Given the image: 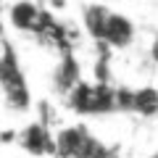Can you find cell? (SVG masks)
Here are the masks:
<instances>
[{
	"instance_id": "6da1fadb",
	"label": "cell",
	"mask_w": 158,
	"mask_h": 158,
	"mask_svg": "<svg viewBox=\"0 0 158 158\" xmlns=\"http://www.w3.org/2000/svg\"><path fill=\"white\" fill-rule=\"evenodd\" d=\"M53 153H58L61 158H111L108 145L82 124L63 127L53 137Z\"/></svg>"
},
{
	"instance_id": "7a4b0ae2",
	"label": "cell",
	"mask_w": 158,
	"mask_h": 158,
	"mask_svg": "<svg viewBox=\"0 0 158 158\" xmlns=\"http://www.w3.org/2000/svg\"><path fill=\"white\" fill-rule=\"evenodd\" d=\"M0 92H3L6 103L13 111H27L32 106L27 77H24V71L19 66L16 56H13L11 45H6V50L0 53Z\"/></svg>"
},
{
	"instance_id": "3957f363",
	"label": "cell",
	"mask_w": 158,
	"mask_h": 158,
	"mask_svg": "<svg viewBox=\"0 0 158 158\" xmlns=\"http://www.w3.org/2000/svg\"><path fill=\"white\" fill-rule=\"evenodd\" d=\"M135 37H137V27L127 13L121 11H108L106 24H103V32H100V45L106 50H127V48L135 45Z\"/></svg>"
},
{
	"instance_id": "277c9868",
	"label": "cell",
	"mask_w": 158,
	"mask_h": 158,
	"mask_svg": "<svg viewBox=\"0 0 158 158\" xmlns=\"http://www.w3.org/2000/svg\"><path fill=\"white\" fill-rule=\"evenodd\" d=\"M48 11L34 0H13L6 11V19L16 32H27V34H37V29L42 27Z\"/></svg>"
},
{
	"instance_id": "5b68a950",
	"label": "cell",
	"mask_w": 158,
	"mask_h": 158,
	"mask_svg": "<svg viewBox=\"0 0 158 158\" xmlns=\"http://www.w3.org/2000/svg\"><path fill=\"white\" fill-rule=\"evenodd\" d=\"M19 142L27 153L32 156H45V153H53V135L42 121H32L27 129L19 135Z\"/></svg>"
},
{
	"instance_id": "8992f818",
	"label": "cell",
	"mask_w": 158,
	"mask_h": 158,
	"mask_svg": "<svg viewBox=\"0 0 158 158\" xmlns=\"http://www.w3.org/2000/svg\"><path fill=\"white\" fill-rule=\"evenodd\" d=\"M82 79H79V66L77 61H74V56L69 50H63L61 61L56 63V69H53V85H56V90L61 92V95H66L69 90H71L74 85H79Z\"/></svg>"
},
{
	"instance_id": "52a82bcc",
	"label": "cell",
	"mask_w": 158,
	"mask_h": 158,
	"mask_svg": "<svg viewBox=\"0 0 158 158\" xmlns=\"http://www.w3.org/2000/svg\"><path fill=\"white\" fill-rule=\"evenodd\" d=\"M108 11H111V6H108V3H100V0L87 3V6L82 8V27H85V32L90 34L95 42H100V32H103V24H106Z\"/></svg>"
},
{
	"instance_id": "ba28073f",
	"label": "cell",
	"mask_w": 158,
	"mask_h": 158,
	"mask_svg": "<svg viewBox=\"0 0 158 158\" xmlns=\"http://www.w3.org/2000/svg\"><path fill=\"white\" fill-rule=\"evenodd\" d=\"M150 58L158 63V37H153V42H150Z\"/></svg>"
},
{
	"instance_id": "9c48e42d",
	"label": "cell",
	"mask_w": 158,
	"mask_h": 158,
	"mask_svg": "<svg viewBox=\"0 0 158 158\" xmlns=\"http://www.w3.org/2000/svg\"><path fill=\"white\" fill-rule=\"evenodd\" d=\"M100 3H108V0H100Z\"/></svg>"
}]
</instances>
